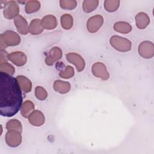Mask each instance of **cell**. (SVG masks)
Instances as JSON below:
<instances>
[{"label": "cell", "mask_w": 154, "mask_h": 154, "mask_svg": "<svg viewBox=\"0 0 154 154\" xmlns=\"http://www.w3.org/2000/svg\"><path fill=\"white\" fill-rule=\"evenodd\" d=\"M16 78L0 72V114L4 117L14 116L22 107V94Z\"/></svg>", "instance_id": "cell-1"}, {"label": "cell", "mask_w": 154, "mask_h": 154, "mask_svg": "<svg viewBox=\"0 0 154 154\" xmlns=\"http://www.w3.org/2000/svg\"><path fill=\"white\" fill-rule=\"evenodd\" d=\"M20 42V36L14 31H6L0 36V46L1 49L7 46L18 45Z\"/></svg>", "instance_id": "cell-2"}, {"label": "cell", "mask_w": 154, "mask_h": 154, "mask_svg": "<svg viewBox=\"0 0 154 154\" xmlns=\"http://www.w3.org/2000/svg\"><path fill=\"white\" fill-rule=\"evenodd\" d=\"M110 44L115 49L120 52H127L131 49L130 40L118 35H112L110 38Z\"/></svg>", "instance_id": "cell-3"}, {"label": "cell", "mask_w": 154, "mask_h": 154, "mask_svg": "<svg viewBox=\"0 0 154 154\" xmlns=\"http://www.w3.org/2000/svg\"><path fill=\"white\" fill-rule=\"evenodd\" d=\"M4 10V16L7 19L16 17L19 13V7L14 1H6Z\"/></svg>", "instance_id": "cell-4"}, {"label": "cell", "mask_w": 154, "mask_h": 154, "mask_svg": "<svg viewBox=\"0 0 154 154\" xmlns=\"http://www.w3.org/2000/svg\"><path fill=\"white\" fill-rule=\"evenodd\" d=\"M7 144L12 147H16L20 145L22 141L21 132L18 131H8L5 135Z\"/></svg>", "instance_id": "cell-5"}, {"label": "cell", "mask_w": 154, "mask_h": 154, "mask_svg": "<svg viewBox=\"0 0 154 154\" xmlns=\"http://www.w3.org/2000/svg\"><path fill=\"white\" fill-rule=\"evenodd\" d=\"M138 53L144 58H150L154 55L153 43L149 41L143 42L138 46Z\"/></svg>", "instance_id": "cell-6"}, {"label": "cell", "mask_w": 154, "mask_h": 154, "mask_svg": "<svg viewBox=\"0 0 154 154\" xmlns=\"http://www.w3.org/2000/svg\"><path fill=\"white\" fill-rule=\"evenodd\" d=\"M103 23V17L100 15H95L89 18L87 23L88 31L91 33L97 32Z\"/></svg>", "instance_id": "cell-7"}, {"label": "cell", "mask_w": 154, "mask_h": 154, "mask_svg": "<svg viewBox=\"0 0 154 154\" xmlns=\"http://www.w3.org/2000/svg\"><path fill=\"white\" fill-rule=\"evenodd\" d=\"M91 71L96 77L100 78L102 80H107L109 77L106 67L102 63L97 62L94 63L92 66Z\"/></svg>", "instance_id": "cell-8"}, {"label": "cell", "mask_w": 154, "mask_h": 154, "mask_svg": "<svg viewBox=\"0 0 154 154\" xmlns=\"http://www.w3.org/2000/svg\"><path fill=\"white\" fill-rule=\"evenodd\" d=\"M66 57L67 60L69 63L73 64L75 66L76 70L78 72H81L84 70L85 67V61L79 54L74 52H70L66 54Z\"/></svg>", "instance_id": "cell-9"}, {"label": "cell", "mask_w": 154, "mask_h": 154, "mask_svg": "<svg viewBox=\"0 0 154 154\" xmlns=\"http://www.w3.org/2000/svg\"><path fill=\"white\" fill-rule=\"evenodd\" d=\"M8 60L17 66H22L25 64L27 58L25 54L20 51L11 52L8 55Z\"/></svg>", "instance_id": "cell-10"}, {"label": "cell", "mask_w": 154, "mask_h": 154, "mask_svg": "<svg viewBox=\"0 0 154 154\" xmlns=\"http://www.w3.org/2000/svg\"><path fill=\"white\" fill-rule=\"evenodd\" d=\"M61 57L62 51L61 49L58 47H54L49 51L45 59V63L48 66H52Z\"/></svg>", "instance_id": "cell-11"}, {"label": "cell", "mask_w": 154, "mask_h": 154, "mask_svg": "<svg viewBox=\"0 0 154 154\" xmlns=\"http://www.w3.org/2000/svg\"><path fill=\"white\" fill-rule=\"evenodd\" d=\"M29 122L35 126H42L45 123V116L38 110L33 111L28 116Z\"/></svg>", "instance_id": "cell-12"}, {"label": "cell", "mask_w": 154, "mask_h": 154, "mask_svg": "<svg viewBox=\"0 0 154 154\" xmlns=\"http://www.w3.org/2000/svg\"><path fill=\"white\" fill-rule=\"evenodd\" d=\"M14 23L17 31L21 34H26L29 32V26L25 19L20 15H18L14 19Z\"/></svg>", "instance_id": "cell-13"}, {"label": "cell", "mask_w": 154, "mask_h": 154, "mask_svg": "<svg viewBox=\"0 0 154 154\" xmlns=\"http://www.w3.org/2000/svg\"><path fill=\"white\" fill-rule=\"evenodd\" d=\"M41 25L43 29H54L57 25V19L54 16L51 14L45 16L41 20Z\"/></svg>", "instance_id": "cell-14"}, {"label": "cell", "mask_w": 154, "mask_h": 154, "mask_svg": "<svg viewBox=\"0 0 154 154\" xmlns=\"http://www.w3.org/2000/svg\"><path fill=\"white\" fill-rule=\"evenodd\" d=\"M150 19L148 15L143 12L138 13L135 16V23L137 26L141 29H144L149 24Z\"/></svg>", "instance_id": "cell-15"}, {"label": "cell", "mask_w": 154, "mask_h": 154, "mask_svg": "<svg viewBox=\"0 0 154 154\" xmlns=\"http://www.w3.org/2000/svg\"><path fill=\"white\" fill-rule=\"evenodd\" d=\"M54 90L60 93L64 94L68 93L70 90V84L68 82L57 80L54 83Z\"/></svg>", "instance_id": "cell-16"}, {"label": "cell", "mask_w": 154, "mask_h": 154, "mask_svg": "<svg viewBox=\"0 0 154 154\" xmlns=\"http://www.w3.org/2000/svg\"><path fill=\"white\" fill-rule=\"evenodd\" d=\"M21 90L25 93H29L32 88V84L31 81L26 77L22 75L17 76L16 78Z\"/></svg>", "instance_id": "cell-17"}, {"label": "cell", "mask_w": 154, "mask_h": 154, "mask_svg": "<svg viewBox=\"0 0 154 154\" xmlns=\"http://www.w3.org/2000/svg\"><path fill=\"white\" fill-rule=\"evenodd\" d=\"M43 28L41 25V20L38 19H33L29 25V32L33 35H37L42 33Z\"/></svg>", "instance_id": "cell-18"}, {"label": "cell", "mask_w": 154, "mask_h": 154, "mask_svg": "<svg viewBox=\"0 0 154 154\" xmlns=\"http://www.w3.org/2000/svg\"><path fill=\"white\" fill-rule=\"evenodd\" d=\"M114 29L117 32L122 34H128L132 30L131 25L126 22H117L114 25Z\"/></svg>", "instance_id": "cell-19"}, {"label": "cell", "mask_w": 154, "mask_h": 154, "mask_svg": "<svg viewBox=\"0 0 154 154\" xmlns=\"http://www.w3.org/2000/svg\"><path fill=\"white\" fill-rule=\"evenodd\" d=\"M34 105L30 100H26L24 102L23 105H22L20 112L21 114L23 117L27 118L29 115L34 111Z\"/></svg>", "instance_id": "cell-20"}, {"label": "cell", "mask_w": 154, "mask_h": 154, "mask_svg": "<svg viewBox=\"0 0 154 154\" xmlns=\"http://www.w3.org/2000/svg\"><path fill=\"white\" fill-rule=\"evenodd\" d=\"M40 7V3L38 1H29L25 4V11L28 14H31L37 11Z\"/></svg>", "instance_id": "cell-21"}, {"label": "cell", "mask_w": 154, "mask_h": 154, "mask_svg": "<svg viewBox=\"0 0 154 154\" xmlns=\"http://www.w3.org/2000/svg\"><path fill=\"white\" fill-rule=\"evenodd\" d=\"M98 1L93 0H85L82 4V8L84 12L90 13L94 11L98 6Z\"/></svg>", "instance_id": "cell-22"}, {"label": "cell", "mask_w": 154, "mask_h": 154, "mask_svg": "<svg viewBox=\"0 0 154 154\" xmlns=\"http://www.w3.org/2000/svg\"><path fill=\"white\" fill-rule=\"evenodd\" d=\"M73 17L69 14H64L61 17V26L65 29H70L73 26Z\"/></svg>", "instance_id": "cell-23"}, {"label": "cell", "mask_w": 154, "mask_h": 154, "mask_svg": "<svg viewBox=\"0 0 154 154\" xmlns=\"http://www.w3.org/2000/svg\"><path fill=\"white\" fill-rule=\"evenodd\" d=\"M120 5L119 0H106L104 2V7L107 11L114 12L116 11Z\"/></svg>", "instance_id": "cell-24"}, {"label": "cell", "mask_w": 154, "mask_h": 154, "mask_svg": "<svg viewBox=\"0 0 154 154\" xmlns=\"http://www.w3.org/2000/svg\"><path fill=\"white\" fill-rule=\"evenodd\" d=\"M6 128L8 131H18L22 132V126L21 123L16 120V119H12L8 121L6 124Z\"/></svg>", "instance_id": "cell-25"}, {"label": "cell", "mask_w": 154, "mask_h": 154, "mask_svg": "<svg viewBox=\"0 0 154 154\" xmlns=\"http://www.w3.org/2000/svg\"><path fill=\"white\" fill-rule=\"evenodd\" d=\"M60 7L65 10H73L77 5V2L75 0H61L60 1Z\"/></svg>", "instance_id": "cell-26"}, {"label": "cell", "mask_w": 154, "mask_h": 154, "mask_svg": "<svg viewBox=\"0 0 154 154\" xmlns=\"http://www.w3.org/2000/svg\"><path fill=\"white\" fill-rule=\"evenodd\" d=\"M0 70L1 72L6 73L10 75H13L15 72L14 67L9 64L7 61L0 63Z\"/></svg>", "instance_id": "cell-27"}, {"label": "cell", "mask_w": 154, "mask_h": 154, "mask_svg": "<svg viewBox=\"0 0 154 154\" xmlns=\"http://www.w3.org/2000/svg\"><path fill=\"white\" fill-rule=\"evenodd\" d=\"M35 96L38 100H44L47 98L48 93L42 87L37 86L35 88Z\"/></svg>", "instance_id": "cell-28"}, {"label": "cell", "mask_w": 154, "mask_h": 154, "mask_svg": "<svg viewBox=\"0 0 154 154\" xmlns=\"http://www.w3.org/2000/svg\"><path fill=\"white\" fill-rule=\"evenodd\" d=\"M59 75L63 78H70L74 75V69L72 67L67 66L63 71L60 72Z\"/></svg>", "instance_id": "cell-29"}, {"label": "cell", "mask_w": 154, "mask_h": 154, "mask_svg": "<svg viewBox=\"0 0 154 154\" xmlns=\"http://www.w3.org/2000/svg\"><path fill=\"white\" fill-rule=\"evenodd\" d=\"M56 67H57V69L58 70H60V72L63 71V69H65V67H64V64L62 62H59L58 63H57Z\"/></svg>", "instance_id": "cell-30"}]
</instances>
